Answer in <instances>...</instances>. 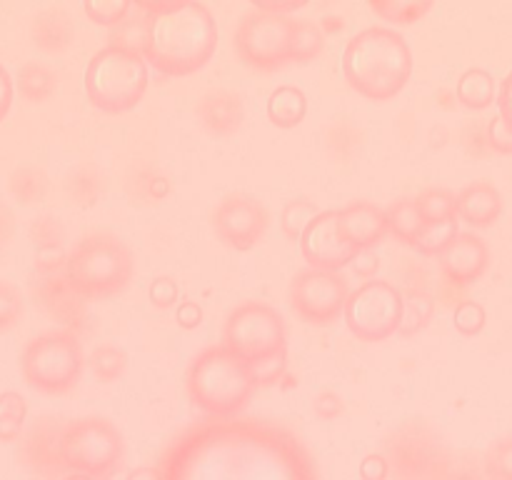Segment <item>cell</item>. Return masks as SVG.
<instances>
[{
  "label": "cell",
  "mask_w": 512,
  "mask_h": 480,
  "mask_svg": "<svg viewBox=\"0 0 512 480\" xmlns=\"http://www.w3.org/2000/svg\"><path fill=\"white\" fill-rule=\"evenodd\" d=\"M163 480H310L303 440L273 420L208 415L175 435L153 470Z\"/></svg>",
  "instance_id": "cell-1"
},
{
  "label": "cell",
  "mask_w": 512,
  "mask_h": 480,
  "mask_svg": "<svg viewBox=\"0 0 512 480\" xmlns=\"http://www.w3.org/2000/svg\"><path fill=\"white\" fill-rule=\"evenodd\" d=\"M148 15L145 60L183 78L203 70L218 50V23L203 3H140Z\"/></svg>",
  "instance_id": "cell-2"
},
{
  "label": "cell",
  "mask_w": 512,
  "mask_h": 480,
  "mask_svg": "<svg viewBox=\"0 0 512 480\" xmlns=\"http://www.w3.org/2000/svg\"><path fill=\"white\" fill-rule=\"evenodd\" d=\"M350 88L373 103H388L403 93L413 75V53L398 30L365 28L345 43L340 60Z\"/></svg>",
  "instance_id": "cell-3"
},
{
  "label": "cell",
  "mask_w": 512,
  "mask_h": 480,
  "mask_svg": "<svg viewBox=\"0 0 512 480\" xmlns=\"http://www.w3.org/2000/svg\"><path fill=\"white\" fill-rule=\"evenodd\" d=\"M253 370L248 360L230 353L223 343L200 350L185 373L190 403L205 415H238L255 393Z\"/></svg>",
  "instance_id": "cell-4"
},
{
  "label": "cell",
  "mask_w": 512,
  "mask_h": 480,
  "mask_svg": "<svg viewBox=\"0 0 512 480\" xmlns=\"http://www.w3.org/2000/svg\"><path fill=\"white\" fill-rule=\"evenodd\" d=\"M65 273L88 300L110 298L130 285L135 260L128 245L115 233H90L70 248Z\"/></svg>",
  "instance_id": "cell-5"
},
{
  "label": "cell",
  "mask_w": 512,
  "mask_h": 480,
  "mask_svg": "<svg viewBox=\"0 0 512 480\" xmlns=\"http://www.w3.org/2000/svg\"><path fill=\"white\" fill-rule=\"evenodd\" d=\"M83 88L93 108L110 115L128 113L145 98L148 60L105 45L85 65Z\"/></svg>",
  "instance_id": "cell-6"
},
{
  "label": "cell",
  "mask_w": 512,
  "mask_h": 480,
  "mask_svg": "<svg viewBox=\"0 0 512 480\" xmlns=\"http://www.w3.org/2000/svg\"><path fill=\"white\" fill-rule=\"evenodd\" d=\"M83 365V345L68 328L35 335L20 353L23 380L43 395H68L78 385Z\"/></svg>",
  "instance_id": "cell-7"
},
{
  "label": "cell",
  "mask_w": 512,
  "mask_h": 480,
  "mask_svg": "<svg viewBox=\"0 0 512 480\" xmlns=\"http://www.w3.org/2000/svg\"><path fill=\"white\" fill-rule=\"evenodd\" d=\"M60 455L68 475L110 478L123 465L125 440L108 418L85 415L63 423Z\"/></svg>",
  "instance_id": "cell-8"
},
{
  "label": "cell",
  "mask_w": 512,
  "mask_h": 480,
  "mask_svg": "<svg viewBox=\"0 0 512 480\" xmlns=\"http://www.w3.org/2000/svg\"><path fill=\"white\" fill-rule=\"evenodd\" d=\"M220 343L253 365L278 353H288V330L283 315L273 305L245 300L225 318Z\"/></svg>",
  "instance_id": "cell-9"
},
{
  "label": "cell",
  "mask_w": 512,
  "mask_h": 480,
  "mask_svg": "<svg viewBox=\"0 0 512 480\" xmlns=\"http://www.w3.org/2000/svg\"><path fill=\"white\" fill-rule=\"evenodd\" d=\"M293 25L295 20L288 15L250 10L235 25V53L248 68L273 73L293 63Z\"/></svg>",
  "instance_id": "cell-10"
},
{
  "label": "cell",
  "mask_w": 512,
  "mask_h": 480,
  "mask_svg": "<svg viewBox=\"0 0 512 480\" xmlns=\"http://www.w3.org/2000/svg\"><path fill=\"white\" fill-rule=\"evenodd\" d=\"M343 315L355 338L363 343H383L400 330L403 293L388 280L373 278L348 295Z\"/></svg>",
  "instance_id": "cell-11"
},
{
  "label": "cell",
  "mask_w": 512,
  "mask_h": 480,
  "mask_svg": "<svg viewBox=\"0 0 512 480\" xmlns=\"http://www.w3.org/2000/svg\"><path fill=\"white\" fill-rule=\"evenodd\" d=\"M390 473L400 478H450L453 455L425 420H410L390 440Z\"/></svg>",
  "instance_id": "cell-12"
},
{
  "label": "cell",
  "mask_w": 512,
  "mask_h": 480,
  "mask_svg": "<svg viewBox=\"0 0 512 480\" xmlns=\"http://www.w3.org/2000/svg\"><path fill=\"white\" fill-rule=\"evenodd\" d=\"M348 280L333 270H300L290 283V308L313 325H328L345 313Z\"/></svg>",
  "instance_id": "cell-13"
},
{
  "label": "cell",
  "mask_w": 512,
  "mask_h": 480,
  "mask_svg": "<svg viewBox=\"0 0 512 480\" xmlns=\"http://www.w3.org/2000/svg\"><path fill=\"white\" fill-rule=\"evenodd\" d=\"M65 258L68 255L35 260V298L50 318L78 333L88 320V298L70 283L65 273Z\"/></svg>",
  "instance_id": "cell-14"
},
{
  "label": "cell",
  "mask_w": 512,
  "mask_h": 480,
  "mask_svg": "<svg viewBox=\"0 0 512 480\" xmlns=\"http://www.w3.org/2000/svg\"><path fill=\"white\" fill-rule=\"evenodd\" d=\"M215 235L233 250H250L263 243L268 233V210L248 195H228L220 200L210 215Z\"/></svg>",
  "instance_id": "cell-15"
},
{
  "label": "cell",
  "mask_w": 512,
  "mask_h": 480,
  "mask_svg": "<svg viewBox=\"0 0 512 480\" xmlns=\"http://www.w3.org/2000/svg\"><path fill=\"white\" fill-rule=\"evenodd\" d=\"M300 253L310 268L340 273L358 255V248L340 230L338 210H320L300 238Z\"/></svg>",
  "instance_id": "cell-16"
},
{
  "label": "cell",
  "mask_w": 512,
  "mask_h": 480,
  "mask_svg": "<svg viewBox=\"0 0 512 480\" xmlns=\"http://www.w3.org/2000/svg\"><path fill=\"white\" fill-rule=\"evenodd\" d=\"M65 420L55 415H43L28 428L20 440V460L25 468L43 478H65L68 470L60 455V430Z\"/></svg>",
  "instance_id": "cell-17"
},
{
  "label": "cell",
  "mask_w": 512,
  "mask_h": 480,
  "mask_svg": "<svg viewBox=\"0 0 512 480\" xmlns=\"http://www.w3.org/2000/svg\"><path fill=\"white\" fill-rule=\"evenodd\" d=\"M443 278L453 288H468L490 268V248L475 233H458V238L438 255Z\"/></svg>",
  "instance_id": "cell-18"
},
{
  "label": "cell",
  "mask_w": 512,
  "mask_h": 480,
  "mask_svg": "<svg viewBox=\"0 0 512 480\" xmlns=\"http://www.w3.org/2000/svg\"><path fill=\"white\" fill-rule=\"evenodd\" d=\"M338 213L340 230L358 250H373L390 233L385 210L380 205L370 203V200H353Z\"/></svg>",
  "instance_id": "cell-19"
},
{
  "label": "cell",
  "mask_w": 512,
  "mask_h": 480,
  "mask_svg": "<svg viewBox=\"0 0 512 480\" xmlns=\"http://www.w3.org/2000/svg\"><path fill=\"white\" fill-rule=\"evenodd\" d=\"M195 113H198V120L205 130H210L218 138H228L243 128L245 105L243 98L233 90H210L198 100Z\"/></svg>",
  "instance_id": "cell-20"
},
{
  "label": "cell",
  "mask_w": 512,
  "mask_h": 480,
  "mask_svg": "<svg viewBox=\"0 0 512 480\" xmlns=\"http://www.w3.org/2000/svg\"><path fill=\"white\" fill-rule=\"evenodd\" d=\"M503 213V195L488 180H475L455 193V215L473 228H488Z\"/></svg>",
  "instance_id": "cell-21"
},
{
  "label": "cell",
  "mask_w": 512,
  "mask_h": 480,
  "mask_svg": "<svg viewBox=\"0 0 512 480\" xmlns=\"http://www.w3.org/2000/svg\"><path fill=\"white\" fill-rule=\"evenodd\" d=\"M73 35V20L60 8L40 10L30 23V40H33L35 48L48 55H60L63 50H68L73 43Z\"/></svg>",
  "instance_id": "cell-22"
},
{
  "label": "cell",
  "mask_w": 512,
  "mask_h": 480,
  "mask_svg": "<svg viewBox=\"0 0 512 480\" xmlns=\"http://www.w3.org/2000/svg\"><path fill=\"white\" fill-rule=\"evenodd\" d=\"M265 113L275 128H298L308 115V95L298 85H278L268 95Z\"/></svg>",
  "instance_id": "cell-23"
},
{
  "label": "cell",
  "mask_w": 512,
  "mask_h": 480,
  "mask_svg": "<svg viewBox=\"0 0 512 480\" xmlns=\"http://www.w3.org/2000/svg\"><path fill=\"white\" fill-rule=\"evenodd\" d=\"M125 193L133 205H160L168 198L170 183L153 165H143V168L130 170L125 180Z\"/></svg>",
  "instance_id": "cell-24"
},
{
  "label": "cell",
  "mask_w": 512,
  "mask_h": 480,
  "mask_svg": "<svg viewBox=\"0 0 512 480\" xmlns=\"http://www.w3.org/2000/svg\"><path fill=\"white\" fill-rule=\"evenodd\" d=\"M385 215H388L390 235H393L395 240H400V243L413 245L415 248L418 238L423 235L425 225H428L423 215H420V208L418 203H415V198L395 200V203L385 210Z\"/></svg>",
  "instance_id": "cell-25"
},
{
  "label": "cell",
  "mask_w": 512,
  "mask_h": 480,
  "mask_svg": "<svg viewBox=\"0 0 512 480\" xmlns=\"http://www.w3.org/2000/svg\"><path fill=\"white\" fill-rule=\"evenodd\" d=\"M28 238L33 250L38 253V260L63 258L65 255L63 250L68 233H65V225L55 215H38V218H33V223L28 225Z\"/></svg>",
  "instance_id": "cell-26"
},
{
  "label": "cell",
  "mask_w": 512,
  "mask_h": 480,
  "mask_svg": "<svg viewBox=\"0 0 512 480\" xmlns=\"http://www.w3.org/2000/svg\"><path fill=\"white\" fill-rule=\"evenodd\" d=\"M455 98L470 110H485L495 103V80L488 70L470 68L460 75Z\"/></svg>",
  "instance_id": "cell-27"
},
{
  "label": "cell",
  "mask_w": 512,
  "mask_h": 480,
  "mask_svg": "<svg viewBox=\"0 0 512 480\" xmlns=\"http://www.w3.org/2000/svg\"><path fill=\"white\" fill-rule=\"evenodd\" d=\"M8 188L20 205H40L50 193L48 173L38 165H20L10 173Z\"/></svg>",
  "instance_id": "cell-28"
},
{
  "label": "cell",
  "mask_w": 512,
  "mask_h": 480,
  "mask_svg": "<svg viewBox=\"0 0 512 480\" xmlns=\"http://www.w3.org/2000/svg\"><path fill=\"white\" fill-rule=\"evenodd\" d=\"M18 90L28 103H45L58 90V73L45 63H25L18 70Z\"/></svg>",
  "instance_id": "cell-29"
},
{
  "label": "cell",
  "mask_w": 512,
  "mask_h": 480,
  "mask_svg": "<svg viewBox=\"0 0 512 480\" xmlns=\"http://www.w3.org/2000/svg\"><path fill=\"white\" fill-rule=\"evenodd\" d=\"M145 45H148V15H145V10L138 3L133 5L128 18L113 28V33H110V48L143 55L145 58Z\"/></svg>",
  "instance_id": "cell-30"
},
{
  "label": "cell",
  "mask_w": 512,
  "mask_h": 480,
  "mask_svg": "<svg viewBox=\"0 0 512 480\" xmlns=\"http://www.w3.org/2000/svg\"><path fill=\"white\" fill-rule=\"evenodd\" d=\"M103 190V173L93 165H80V168L70 170L68 178H65V193H68L70 203L78 205V208H90V205L98 203Z\"/></svg>",
  "instance_id": "cell-31"
},
{
  "label": "cell",
  "mask_w": 512,
  "mask_h": 480,
  "mask_svg": "<svg viewBox=\"0 0 512 480\" xmlns=\"http://www.w3.org/2000/svg\"><path fill=\"white\" fill-rule=\"evenodd\" d=\"M435 315V298L428 290H408L403 293V320H400L398 333L403 338L423 333Z\"/></svg>",
  "instance_id": "cell-32"
},
{
  "label": "cell",
  "mask_w": 512,
  "mask_h": 480,
  "mask_svg": "<svg viewBox=\"0 0 512 480\" xmlns=\"http://www.w3.org/2000/svg\"><path fill=\"white\" fill-rule=\"evenodd\" d=\"M28 418V400L15 390L0 393V445L20 440Z\"/></svg>",
  "instance_id": "cell-33"
},
{
  "label": "cell",
  "mask_w": 512,
  "mask_h": 480,
  "mask_svg": "<svg viewBox=\"0 0 512 480\" xmlns=\"http://www.w3.org/2000/svg\"><path fill=\"white\" fill-rule=\"evenodd\" d=\"M90 373L95 375L98 383H115L118 378H123L125 370H128V355L118 345H98V348L90 353L88 358Z\"/></svg>",
  "instance_id": "cell-34"
},
{
  "label": "cell",
  "mask_w": 512,
  "mask_h": 480,
  "mask_svg": "<svg viewBox=\"0 0 512 480\" xmlns=\"http://www.w3.org/2000/svg\"><path fill=\"white\" fill-rule=\"evenodd\" d=\"M370 10L390 23L413 25L433 10V3L430 0H373Z\"/></svg>",
  "instance_id": "cell-35"
},
{
  "label": "cell",
  "mask_w": 512,
  "mask_h": 480,
  "mask_svg": "<svg viewBox=\"0 0 512 480\" xmlns=\"http://www.w3.org/2000/svg\"><path fill=\"white\" fill-rule=\"evenodd\" d=\"M325 50V33L320 23L303 18L293 25V63H310Z\"/></svg>",
  "instance_id": "cell-36"
},
{
  "label": "cell",
  "mask_w": 512,
  "mask_h": 480,
  "mask_svg": "<svg viewBox=\"0 0 512 480\" xmlns=\"http://www.w3.org/2000/svg\"><path fill=\"white\" fill-rule=\"evenodd\" d=\"M318 213L320 210L313 200H305V198L288 200L283 213H280V230H283V235L288 240H298L300 243V238H303L305 230L310 228V223L318 218Z\"/></svg>",
  "instance_id": "cell-37"
},
{
  "label": "cell",
  "mask_w": 512,
  "mask_h": 480,
  "mask_svg": "<svg viewBox=\"0 0 512 480\" xmlns=\"http://www.w3.org/2000/svg\"><path fill=\"white\" fill-rule=\"evenodd\" d=\"M458 223H460L458 215H453V218H445V220H435V223H428L425 225L423 235L418 238V243H415V248H418L423 255H433V258H438V255L443 253V250L448 248L455 238H458V233H460Z\"/></svg>",
  "instance_id": "cell-38"
},
{
  "label": "cell",
  "mask_w": 512,
  "mask_h": 480,
  "mask_svg": "<svg viewBox=\"0 0 512 480\" xmlns=\"http://www.w3.org/2000/svg\"><path fill=\"white\" fill-rule=\"evenodd\" d=\"M415 203H418L425 223H435V220H445L455 215V193L445 188H428L415 198Z\"/></svg>",
  "instance_id": "cell-39"
},
{
  "label": "cell",
  "mask_w": 512,
  "mask_h": 480,
  "mask_svg": "<svg viewBox=\"0 0 512 480\" xmlns=\"http://www.w3.org/2000/svg\"><path fill=\"white\" fill-rule=\"evenodd\" d=\"M485 323H488V313L478 300H460L453 310V325L460 335H473L483 333Z\"/></svg>",
  "instance_id": "cell-40"
},
{
  "label": "cell",
  "mask_w": 512,
  "mask_h": 480,
  "mask_svg": "<svg viewBox=\"0 0 512 480\" xmlns=\"http://www.w3.org/2000/svg\"><path fill=\"white\" fill-rule=\"evenodd\" d=\"M83 10L88 15V20H93L95 25L115 28V25H120L128 18L130 10H133V3H128V0H98V3H85Z\"/></svg>",
  "instance_id": "cell-41"
},
{
  "label": "cell",
  "mask_w": 512,
  "mask_h": 480,
  "mask_svg": "<svg viewBox=\"0 0 512 480\" xmlns=\"http://www.w3.org/2000/svg\"><path fill=\"white\" fill-rule=\"evenodd\" d=\"M23 318V295L8 280H0V333H8Z\"/></svg>",
  "instance_id": "cell-42"
},
{
  "label": "cell",
  "mask_w": 512,
  "mask_h": 480,
  "mask_svg": "<svg viewBox=\"0 0 512 480\" xmlns=\"http://www.w3.org/2000/svg\"><path fill=\"white\" fill-rule=\"evenodd\" d=\"M485 470L490 478L512 480V438H500L490 445L485 455Z\"/></svg>",
  "instance_id": "cell-43"
},
{
  "label": "cell",
  "mask_w": 512,
  "mask_h": 480,
  "mask_svg": "<svg viewBox=\"0 0 512 480\" xmlns=\"http://www.w3.org/2000/svg\"><path fill=\"white\" fill-rule=\"evenodd\" d=\"M288 368V353H278L268 360H260V363L250 365L253 370V380L258 388H270V385L280 383Z\"/></svg>",
  "instance_id": "cell-44"
},
{
  "label": "cell",
  "mask_w": 512,
  "mask_h": 480,
  "mask_svg": "<svg viewBox=\"0 0 512 480\" xmlns=\"http://www.w3.org/2000/svg\"><path fill=\"white\" fill-rule=\"evenodd\" d=\"M148 298H150V303H153L158 310L170 308V305L178 303V298H180L178 280H173L170 275H158V278L150 283Z\"/></svg>",
  "instance_id": "cell-45"
},
{
  "label": "cell",
  "mask_w": 512,
  "mask_h": 480,
  "mask_svg": "<svg viewBox=\"0 0 512 480\" xmlns=\"http://www.w3.org/2000/svg\"><path fill=\"white\" fill-rule=\"evenodd\" d=\"M380 268V260L375 258L370 250H358V255H355L353 260H350L348 265H345L343 270H340V275H343L345 280L348 278H360V280H373L375 273H378Z\"/></svg>",
  "instance_id": "cell-46"
},
{
  "label": "cell",
  "mask_w": 512,
  "mask_h": 480,
  "mask_svg": "<svg viewBox=\"0 0 512 480\" xmlns=\"http://www.w3.org/2000/svg\"><path fill=\"white\" fill-rule=\"evenodd\" d=\"M485 138H488L490 150H495L500 155H512V128L505 123V118L500 113L488 123V135Z\"/></svg>",
  "instance_id": "cell-47"
},
{
  "label": "cell",
  "mask_w": 512,
  "mask_h": 480,
  "mask_svg": "<svg viewBox=\"0 0 512 480\" xmlns=\"http://www.w3.org/2000/svg\"><path fill=\"white\" fill-rule=\"evenodd\" d=\"M345 410L343 398L333 390H320V393L313 395V413L318 415L320 420H335L340 418Z\"/></svg>",
  "instance_id": "cell-48"
},
{
  "label": "cell",
  "mask_w": 512,
  "mask_h": 480,
  "mask_svg": "<svg viewBox=\"0 0 512 480\" xmlns=\"http://www.w3.org/2000/svg\"><path fill=\"white\" fill-rule=\"evenodd\" d=\"M360 478L365 480H383L390 475V460L380 453H370L360 460V468H358Z\"/></svg>",
  "instance_id": "cell-49"
},
{
  "label": "cell",
  "mask_w": 512,
  "mask_h": 480,
  "mask_svg": "<svg viewBox=\"0 0 512 480\" xmlns=\"http://www.w3.org/2000/svg\"><path fill=\"white\" fill-rule=\"evenodd\" d=\"M203 323V308L195 300H183L178 305V325L185 330H193Z\"/></svg>",
  "instance_id": "cell-50"
},
{
  "label": "cell",
  "mask_w": 512,
  "mask_h": 480,
  "mask_svg": "<svg viewBox=\"0 0 512 480\" xmlns=\"http://www.w3.org/2000/svg\"><path fill=\"white\" fill-rule=\"evenodd\" d=\"M13 108V78H10L8 70L0 65V123L5 120V115Z\"/></svg>",
  "instance_id": "cell-51"
},
{
  "label": "cell",
  "mask_w": 512,
  "mask_h": 480,
  "mask_svg": "<svg viewBox=\"0 0 512 480\" xmlns=\"http://www.w3.org/2000/svg\"><path fill=\"white\" fill-rule=\"evenodd\" d=\"M498 108H500V115L505 118V123L512 128V70H510L508 78L503 80V85H500Z\"/></svg>",
  "instance_id": "cell-52"
},
{
  "label": "cell",
  "mask_w": 512,
  "mask_h": 480,
  "mask_svg": "<svg viewBox=\"0 0 512 480\" xmlns=\"http://www.w3.org/2000/svg\"><path fill=\"white\" fill-rule=\"evenodd\" d=\"M13 228H15L13 213L8 210V205L0 203V248L13 238Z\"/></svg>",
  "instance_id": "cell-53"
},
{
  "label": "cell",
  "mask_w": 512,
  "mask_h": 480,
  "mask_svg": "<svg viewBox=\"0 0 512 480\" xmlns=\"http://www.w3.org/2000/svg\"><path fill=\"white\" fill-rule=\"evenodd\" d=\"M303 0H293V3H263V0H255V10H265V13H275V15H288L290 10L303 8Z\"/></svg>",
  "instance_id": "cell-54"
},
{
  "label": "cell",
  "mask_w": 512,
  "mask_h": 480,
  "mask_svg": "<svg viewBox=\"0 0 512 480\" xmlns=\"http://www.w3.org/2000/svg\"><path fill=\"white\" fill-rule=\"evenodd\" d=\"M320 28H323V33H340V30L345 28V20L340 18V15H325L323 20H320Z\"/></svg>",
  "instance_id": "cell-55"
}]
</instances>
